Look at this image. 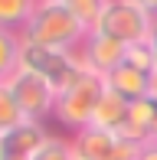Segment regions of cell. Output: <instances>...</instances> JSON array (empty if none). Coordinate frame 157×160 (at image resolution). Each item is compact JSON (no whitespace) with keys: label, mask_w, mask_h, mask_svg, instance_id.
Instances as JSON below:
<instances>
[{"label":"cell","mask_w":157,"mask_h":160,"mask_svg":"<svg viewBox=\"0 0 157 160\" xmlns=\"http://www.w3.org/2000/svg\"><path fill=\"white\" fill-rule=\"evenodd\" d=\"M23 42L33 46H46V49H59V52H75L82 46V39L89 36L82 23L75 20V13L66 3H36L30 23L23 26Z\"/></svg>","instance_id":"obj_1"},{"label":"cell","mask_w":157,"mask_h":160,"mask_svg":"<svg viewBox=\"0 0 157 160\" xmlns=\"http://www.w3.org/2000/svg\"><path fill=\"white\" fill-rule=\"evenodd\" d=\"M102 95H105V78L78 65V72L69 78L66 85H62L59 92H56L53 118L59 121L62 128H69V131H75V134H78L82 128L92 124Z\"/></svg>","instance_id":"obj_2"},{"label":"cell","mask_w":157,"mask_h":160,"mask_svg":"<svg viewBox=\"0 0 157 160\" xmlns=\"http://www.w3.org/2000/svg\"><path fill=\"white\" fill-rule=\"evenodd\" d=\"M151 26H154V17L141 3H134V0H108L95 30L118 39V42H124V46H131L138 39H147Z\"/></svg>","instance_id":"obj_3"},{"label":"cell","mask_w":157,"mask_h":160,"mask_svg":"<svg viewBox=\"0 0 157 160\" xmlns=\"http://www.w3.org/2000/svg\"><path fill=\"white\" fill-rule=\"evenodd\" d=\"M7 88H10L13 101H17V108L23 111L26 121H43V118L53 114L56 88L46 82V78L33 75V72H26V69H17L10 78H7Z\"/></svg>","instance_id":"obj_4"},{"label":"cell","mask_w":157,"mask_h":160,"mask_svg":"<svg viewBox=\"0 0 157 160\" xmlns=\"http://www.w3.org/2000/svg\"><path fill=\"white\" fill-rule=\"evenodd\" d=\"M20 69L46 78V82L59 92L62 85L78 72V59H75V52H59V49H46V46L23 42V49H20Z\"/></svg>","instance_id":"obj_5"},{"label":"cell","mask_w":157,"mask_h":160,"mask_svg":"<svg viewBox=\"0 0 157 160\" xmlns=\"http://www.w3.org/2000/svg\"><path fill=\"white\" fill-rule=\"evenodd\" d=\"M75 160H138V144L118 137L115 131H102L95 124L82 128L72 137Z\"/></svg>","instance_id":"obj_6"},{"label":"cell","mask_w":157,"mask_h":160,"mask_svg":"<svg viewBox=\"0 0 157 160\" xmlns=\"http://www.w3.org/2000/svg\"><path fill=\"white\" fill-rule=\"evenodd\" d=\"M124 52H128L124 42L111 39V36H105L98 30H89V36L82 39V46L75 49V59H78L82 69H89V72H95V75L105 78L111 69H118V65L124 62Z\"/></svg>","instance_id":"obj_7"},{"label":"cell","mask_w":157,"mask_h":160,"mask_svg":"<svg viewBox=\"0 0 157 160\" xmlns=\"http://www.w3.org/2000/svg\"><path fill=\"white\" fill-rule=\"evenodd\" d=\"M46 141L49 131L43 128V121H23L0 134V160H33Z\"/></svg>","instance_id":"obj_8"},{"label":"cell","mask_w":157,"mask_h":160,"mask_svg":"<svg viewBox=\"0 0 157 160\" xmlns=\"http://www.w3.org/2000/svg\"><path fill=\"white\" fill-rule=\"evenodd\" d=\"M105 88L121 95L124 101H141V98H151V75L128 65V62H121L118 69H111L105 75Z\"/></svg>","instance_id":"obj_9"},{"label":"cell","mask_w":157,"mask_h":160,"mask_svg":"<svg viewBox=\"0 0 157 160\" xmlns=\"http://www.w3.org/2000/svg\"><path fill=\"white\" fill-rule=\"evenodd\" d=\"M154 114H157V101H154V98L131 101L128 118H124V124H121L118 137H124V141H131V144H138V147H144L147 141H154Z\"/></svg>","instance_id":"obj_10"},{"label":"cell","mask_w":157,"mask_h":160,"mask_svg":"<svg viewBox=\"0 0 157 160\" xmlns=\"http://www.w3.org/2000/svg\"><path fill=\"white\" fill-rule=\"evenodd\" d=\"M128 108H131V101H124L121 95H115V92L105 88V95H102V101H98V108H95L92 124L102 128V131H115V134H118L121 124H124V118H128Z\"/></svg>","instance_id":"obj_11"},{"label":"cell","mask_w":157,"mask_h":160,"mask_svg":"<svg viewBox=\"0 0 157 160\" xmlns=\"http://www.w3.org/2000/svg\"><path fill=\"white\" fill-rule=\"evenodd\" d=\"M33 10H36V0H0V30L23 33Z\"/></svg>","instance_id":"obj_12"},{"label":"cell","mask_w":157,"mask_h":160,"mask_svg":"<svg viewBox=\"0 0 157 160\" xmlns=\"http://www.w3.org/2000/svg\"><path fill=\"white\" fill-rule=\"evenodd\" d=\"M20 49H23V36L0 30V85L20 69Z\"/></svg>","instance_id":"obj_13"},{"label":"cell","mask_w":157,"mask_h":160,"mask_svg":"<svg viewBox=\"0 0 157 160\" xmlns=\"http://www.w3.org/2000/svg\"><path fill=\"white\" fill-rule=\"evenodd\" d=\"M62 3L75 13V20L85 26V30H95L98 20H102V13H105V3H108V0H62Z\"/></svg>","instance_id":"obj_14"},{"label":"cell","mask_w":157,"mask_h":160,"mask_svg":"<svg viewBox=\"0 0 157 160\" xmlns=\"http://www.w3.org/2000/svg\"><path fill=\"white\" fill-rule=\"evenodd\" d=\"M124 62L151 75V72L157 69V56H154L151 39H138V42H131V46H128V52H124Z\"/></svg>","instance_id":"obj_15"},{"label":"cell","mask_w":157,"mask_h":160,"mask_svg":"<svg viewBox=\"0 0 157 160\" xmlns=\"http://www.w3.org/2000/svg\"><path fill=\"white\" fill-rule=\"evenodd\" d=\"M23 111L17 108V101H13L10 95V88H7V82L0 85V134H7L10 128H17V124H23Z\"/></svg>","instance_id":"obj_16"},{"label":"cell","mask_w":157,"mask_h":160,"mask_svg":"<svg viewBox=\"0 0 157 160\" xmlns=\"http://www.w3.org/2000/svg\"><path fill=\"white\" fill-rule=\"evenodd\" d=\"M33 160H75V150H72V141H62V137H53L39 147V154Z\"/></svg>","instance_id":"obj_17"},{"label":"cell","mask_w":157,"mask_h":160,"mask_svg":"<svg viewBox=\"0 0 157 160\" xmlns=\"http://www.w3.org/2000/svg\"><path fill=\"white\" fill-rule=\"evenodd\" d=\"M138 160H157V141H147L144 147L138 150Z\"/></svg>","instance_id":"obj_18"},{"label":"cell","mask_w":157,"mask_h":160,"mask_svg":"<svg viewBox=\"0 0 157 160\" xmlns=\"http://www.w3.org/2000/svg\"><path fill=\"white\" fill-rule=\"evenodd\" d=\"M134 3H141L147 13H151V17H157V0H134Z\"/></svg>","instance_id":"obj_19"},{"label":"cell","mask_w":157,"mask_h":160,"mask_svg":"<svg viewBox=\"0 0 157 160\" xmlns=\"http://www.w3.org/2000/svg\"><path fill=\"white\" fill-rule=\"evenodd\" d=\"M147 39H151V46H154V56H157V17H154V26H151V36H147Z\"/></svg>","instance_id":"obj_20"},{"label":"cell","mask_w":157,"mask_h":160,"mask_svg":"<svg viewBox=\"0 0 157 160\" xmlns=\"http://www.w3.org/2000/svg\"><path fill=\"white\" fill-rule=\"evenodd\" d=\"M151 98H154V101H157V69H154V72H151Z\"/></svg>","instance_id":"obj_21"},{"label":"cell","mask_w":157,"mask_h":160,"mask_svg":"<svg viewBox=\"0 0 157 160\" xmlns=\"http://www.w3.org/2000/svg\"><path fill=\"white\" fill-rule=\"evenodd\" d=\"M154 141H157V114H154Z\"/></svg>","instance_id":"obj_22"},{"label":"cell","mask_w":157,"mask_h":160,"mask_svg":"<svg viewBox=\"0 0 157 160\" xmlns=\"http://www.w3.org/2000/svg\"><path fill=\"white\" fill-rule=\"evenodd\" d=\"M36 3H59V0H36Z\"/></svg>","instance_id":"obj_23"}]
</instances>
